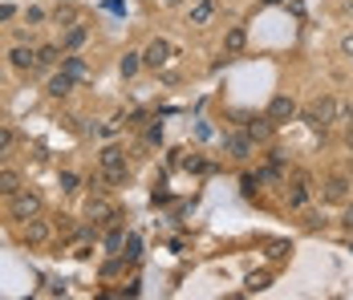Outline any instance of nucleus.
Listing matches in <instances>:
<instances>
[{"label": "nucleus", "mask_w": 353, "mask_h": 300, "mask_svg": "<svg viewBox=\"0 0 353 300\" xmlns=\"http://www.w3.org/2000/svg\"><path fill=\"white\" fill-rule=\"evenodd\" d=\"M301 122L309 126L313 134H329L333 126H337V98H317L313 106H305V114H301Z\"/></svg>", "instance_id": "1"}, {"label": "nucleus", "mask_w": 353, "mask_h": 300, "mask_svg": "<svg viewBox=\"0 0 353 300\" xmlns=\"http://www.w3.org/2000/svg\"><path fill=\"white\" fill-rule=\"evenodd\" d=\"M98 167H102V179H106L110 187H122L126 174H130V170H126V154H122L118 146H106V150L98 154Z\"/></svg>", "instance_id": "2"}, {"label": "nucleus", "mask_w": 353, "mask_h": 300, "mask_svg": "<svg viewBox=\"0 0 353 300\" xmlns=\"http://www.w3.org/2000/svg\"><path fill=\"white\" fill-rule=\"evenodd\" d=\"M41 207H45V199L37 195V191H29V187H21L12 199H8V219H17V223H25V219H33V215H41Z\"/></svg>", "instance_id": "3"}, {"label": "nucleus", "mask_w": 353, "mask_h": 300, "mask_svg": "<svg viewBox=\"0 0 353 300\" xmlns=\"http://www.w3.org/2000/svg\"><path fill=\"white\" fill-rule=\"evenodd\" d=\"M223 154H228V159H236V163H248V159L256 154V138H252L248 130L228 134V138H223Z\"/></svg>", "instance_id": "4"}, {"label": "nucleus", "mask_w": 353, "mask_h": 300, "mask_svg": "<svg viewBox=\"0 0 353 300\" xmlns=\"http://www.w3.org/2000/svg\"><path fill=\"white\" fill-rule=\"evenodd\" d=\"M171 57H175V45H171L167 37H154V41L142 49V66H146V69H163Z\"/></svg>", "instance_id": "5"}, {"label": "nucleus", "mask_w": 353, "mask_h": 300, "mask_svg": "<svg viewBox=\"0 0 353 300\" xmlns=\"http://www.w3.org/2000/svg\"><path fill=\"white\" fill-rule=\"evenodd\" d=\"M215 12H219L215 0H195L191 12H187V29H208V25L215 21Z\"/></svg>", "instance_id": "6"}, {"label": "nucleus", "mask_w": 353, "mask_h": 300, "mask_svg": "<svg viewBox=\"0 0 353 300\" xmlns=\"http://www.w3.org/2000/svg\"><path fill=\"white\" fill-rule=\"evenodd\" d=\"M49 239H53V228H49L41 215L25 219V243H29V248H41V243H49Z\"/></svg>", "instance_id": "7"}, {"label": "nucleus", "mask_w": 353, "mask_h": 300, "mask_svg": "<svg viewBox=\"0 0 353 300\" xmlns=\"http://www.w3.org/2000/svg\"><path fill=\"white\" fill-rule=\"evenodd\" d=\"M8 61H12V69H17V73H33V69H37V49L21 41V45H12Z\"/></svg>", "instance_id": "8"}, {"label": "nucleus", "mask_w": 353, "mask_h": 300, "mask_svg": "<svg viewBox=\"0 0 353 300\" xmlns=\"http://www.w3.org/2000/svg\"><path fill=\"white\" fill-rule=\"evenodd\" d=\"M85 215H90L94 223H110L118 211H114V203H110L106 195H98V191H94V195H90V203H85Z\"/></svg>", "instance_id": "9"}, {"label": "nucleus", "mask_w": 353, "mask_h": 300, "mask_svg": "<svg viewBox=\"0 0 353 300\" xmlns=\"http://www.w3.org/2000/svg\"><path fill=\"white\" fill-rule=\"evenodd\" d=\"M268 118L281 126V122H292L296 118V101L288 98V94H276V98L268 101Z\"/></svg>", "instance_id": "10"}, {"label": "nucleus", "mask_w": 353, "mask_h": 300, "mask_svg": "<svg viewBox=\"0 0 353 300\" xmlns=\"http://www.w3.org/2000/svg\"><path fill=\"white\" fill-rule=\"evenodd\" d=\"M73 86H77V81H73L70 73L57 66V73H53V77H49V86H45V94H49V98H70Z\"/></svg>", "instance_id": "11"}, {"label": "nucleus", "mask_w": 353, "mask_h": 300, "mask_svg": "<svg viewBox=\"0 0 353 300\" xmlns=\"http://www.w3.org/2000/svg\"><path fill=\"white\" fill-rule=\"evenodd\" d=\"M309 199H313L309 179H296V183L288 187V207H292V211H305V207H309Z\"/></svg>", "instance_id": "12"}, {"label": "nucleus", "mask_w": 353, "mask_h": 300, "mask_svg": "<svg viewBox=\"0 0 353 300\" xmlns=\"http://www.w3.org/2000/svg\"><path fill=\"white\" fill-rule=\"evenodd\" d=\"M248 45V33H244V25H232L228 33H223V57H236L240 49Z\"/></svg>", "instance_id": "13"}, {"label": "nucleus", "mask_w": 353, "mask_h": 300, "mask_svg": "<svg viewBox=\"0 0 353 300\" xmlns=\"http://www.w3.org/2000/svg\"><path fill=\"white\" fill-rule=\"evenodd\" d=\"M325 199L329 203H345L350 199V179H345V174H333V179L325 183Z\"/></svg>", "instance_id": "14"}, {"label": "nucleus", "mask_w": 353, "mask_h": 300, "mask_svg": "<svg viewBox=\"0 0 353 300\" xmlns=\"http://www.w3.org/2000/svg\"><path fill=\"white\" fill-rule=\"evenodd\" d=\"M61 45H37V69H57L61 66Z\"/></svg>", "instance_id": "15"}, {"label": "nucleus", "mask_w": 353, "mask_h": 300, "mask_svg": "<svg viewBox=\"0 0 353 300\" xmlns=\"http://www.w3.org/2000/svg\"><path fill=\"white\" fill-rule=\"evenodd\" d=\"M61 69L70 73L73 81H85V77H90V66H85V57H77V53H70V57H61Z\"/></svg>", "instance_id": "16"}, {"label": "nucleus", "mask_w": 353, "mask_h": 300, "mask_svg": "<svg viewBox=\"0 0 353 300\" xmlns=\"http://www.w3.org/2000/svg\"><path fill=\"white\" fill-rule=\"evenodd\" d=\"M244 130L252 134V138H256V142H268V138H272V130H276V122H272V118H268V114H264V118H256V122H248Z\"/></svg>", "instance_id": "17"}, {"label": "nucleus", "mask_w": 353, "mask_h": 300, "mask_svg": "<svg viewBox=\"0 0 353 300\" xmlns=\"http://www.w3.org/2000/svg\"><path fill=\"white\" fill-rule=\"evenodd\" d=\"M21 191V174L17 170H0V199H12Z\"/></svg>", "instance_id": "18"}, {"label": "nucleus", "mask_w": 353, "mask_h": 300, "mask_svg": "<svg viewBox=\"0 0 353 300\" xmlns=\"http://www.w3.org/2000/svg\"><path fill=\"white\" fill-rule=\"evenodd\" d=\"M85 41H90V29H85V25H70V29H65V41H61V45H65V49H81V45H85Z\"/></svg>", "instance_id": "19"}, {"label": "nucleus", "mask_w": 353, "mask_h": 300, "mask_svg": "<svg viewBox=\"0 0 353 300\" xmlns=\"http://www.w3.org/2000/svg\"><path fill=\"white\" fill-rule=\"evenodd\" d=\"M268 284H272V276H268V272H252V276L244 280V288H248V292H264Z\"/></svg>", "instance_id": "20"}, {"label": "nucleus", "mask_w": 353, "mask_h": 300, "mask_svg": "<svg viewBox=\"0 0 353 300\" xmlns=\"http://www.w3.org/2000/svg\"><path fill=\"white\" fill-rule=\"evenodd\" d=\"M337 126L353 130V101H341V98H337Z\"/></svg>", "instance_id": "21"}, {"label": "nucleus", "mask_w": 353, "mask_h": 300, "mask_svg": "<svg viewBox=\"0 0 353 300\" xmlns=\"http://www.w3.org/2000/svg\"><path fill=\"white\" fill-rule=\"evenodd\" d=\"M122 77H134V73H139L142 69V53H126V57H122Z\"/></svg>", "instance_id": "22"}, {"label": "nucleus", "mask_w": 353, "mask_h": 300, "mask_svg": "<svg viewBox=\"0 0 353 300\" xmlns=\"http://www.w3.org/2000/svg\"><path fill=\"white\" fill-rule=\"evenodd\" d=\"M122 268H126V256H110L106 264H102V280H114Z\"/></svg>", "instance_id": "23"}, {"label": "nucleus", "mask_w": 353, "mask_h": 300, "mask_svg": "<svg viewBox=\"0 0 353 300\" xmlns=\"http://www.w3.org/2000/svg\"><path fill=\"white\" fill-rule=\"evenodd\" d=\"M122 248H126V232H110L106 235V252L110 256H122Z\"/></svg>", "instance_id": "24"}, {"label": "nucleus", "mask_w": 353, "mask_h": 300, "mask_svg": "<svg viewBox=\"0 0 353 300\" xmlns=\"http://www.w3.org/2000/svg\"><path fill=\"white\" fill-rule=\"evenodd\" d=\"M122 256H126V260H139L142 256V239L134 232H126V252H122Z\"/></svg>", "instance_id": "25"}, {"label": "nucleus", "mask_w": 353, "mask_h": 300, "mask_svg": "<svg viewBox=\"0 0 353 300\" xmlns=\"http://www.w3.org/2000/svg\"><path fill=\"white\" fill-rule=\"evenodd\" d=\"M288 252H292V243H284V239H272V243H268V256H272V260H284Z\"/></svg>", "instance_id": "26"}, {"label": "nucleus", "mask_w": 353, "mask_h": 300, "mask_svg": "<svg viewBox=\"0 0 353 300\" xmlns=\"http://www.w3.org/2000/svg\"><path fill=\"white\" fill-rule=\"evenodd\" d=\"M12 142H17V138H12V130H8V126L0 122V159H4L8 150H12Z\"/></svg>", "instance_id": "27"}, {"label": "nucleus", "mask_w": 353, "mask_h": 300, "mask_svg": "<svg viewBox=\"0 0 353 300\" xmlns=\"http://www.w3.org/2000/svg\"><path fill=\"white\" fill-rule=\"evenodd\" d=\"M57 183H61V191H77V183H81V179H77L73 170H61V179H57Z\"/></svg>", "instance_id": "28"}, {"label": "nucleus", "mask_w": 353, "mask_h": 300, "mask_svg": "<svg viewBox=\"0 0 353 300\" xmlns=\"http://www.w3.org/2000/svg\"><path fill=\"white\" fill-rule=\"evenodd\" d=\"M53 21H57V25H65V29L77 25V21H73V8H57V12H53Z\"/></svg>", "instance_id": "29"}, {"label": "nucleus", "mask_w": 353, "mask_h": 300, "mask_svg": "<svg viewBox=\"0 0 353 300\" xmlns=\"http://www.w3.org/2000/svg\"><path fill=\"white\" fill-rule=\"evenodd\" d=\"M240 187H244V195H256V187H260V174H244V179H240Z\"/></svg>", "instance_id": "30"}, {"label": "nucleus", "mask_w": 353, "mask_h": 300, "mask_svg": "<svg viewBox=\"0 0 353 300\" xmlns=\"http://www.w3.org/2000/svg\"><path fill=\"white\" fill-rule=\"evenodd\" d=\"M25 21H29V25H41V21H45V12H41V8H29V12H25Z\"/></svg>", "instance_id": "31"}, {"label": "nucleus", "mask_w": 353, "mask_h": 300, "mask_svg": "<svg viewBox=\"0 0 353 300\" xmlns=\"http://www.w3.org/2000/svg\"><path fill=\"white\" fill-rule=\"evenodd\" d=\"M12 17H17V8H12V4H0V25H4V21H12Z\"/></svg>", "instance_id": "32"}, {"label": "nucleus", "mask_w": 353, "mask_h": 300, "mask_svg": "<svg viewBox=\"0 0 353 300\" xmlns=\"http://www.w3.org/2000/svg\"><path fill=\"white\" fill-rule=\"evenodd\" d=\"M341 53H345V57H353V33L341 37Z\"/></svg>", "instance_id": "33"}, {"label": "nucleus", "mask_w": 353, "mask_h": 300, "mask_svg": "<svg viewBox=\"0 0 353 300\" xmlns=\"http://www.w3.org/2000/svg\"><path fill=\"white\" fill-rule=\"evenodd\" d=\"M146 142H163V126H150L146 130Z\"/></svg>", "instance_id": "34"}, {"label": "nucleus", "mask_w": 353, "mask_h": 300, "mask_svg": "<svg viewBox=\"0 0 353 300\" xmlns=\"http://www.w3.org/2000/svg\"><path fill=\"white\" fill-rule=\"evenodd\" d=\"M183 167H187V170H208V163H203V159H187Z\"/></svg>", "instance_id": "35"}, {"label": "nucleus", "mask_w": 353, "mask_h": 300, "mask_svg": "<svg viewBox=\"0 0 353 300\" xmlns=\"http://www.w3.org/2000/svg\"><path fill=\"white\" fill-rule=\"evenodd\" d=\"M341 223H345V228H353V207H345V215H341Z\"/></svg>", "instance_id": "36"}, {"label": "nucleus", "mask_w": 353, "mask_h": 300, "mask_svg": "<svg viewBox=\"0 0 353 300\" xmlns=\"http://www.w3.org/2000/svg\"><path fill=\"white\" fill-rule=\"evenodd\" d=\"M159 4H163V8H175V4H183V0H159Z\"/></svg>", "instance_id": "37"}, {"label": "nucleus", "mask_w": 353, "mask_h": 300, "mask_svg": "<svg viewBox=\"0 0 353 300\" xmlns=\"http://www.w3.org/2000/svg\"><path fill=\"white\" fill-rule=\"evenodd\" d=\"M264 4H276V0H264Z\"/></svg>", "instance_id": "38"}, {"label": "nucleus", "mask_w": 353, "mask_h": 300, "mask_svg": "<svg viewBox=\"0 0 353 300\" xmlns=\"http://www.w3.org/2000/svg\"><path fill=\"white\" fill-rule=\"evenodd\" d=\"M0 118H4V114H0Z\"/></svg>", "instance_id": "39"}]
</instances>
